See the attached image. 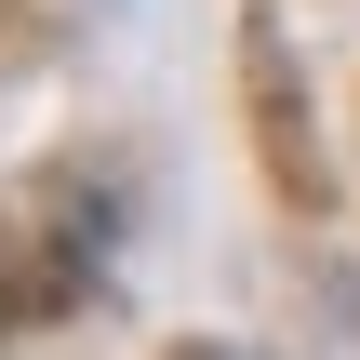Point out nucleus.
<instances>
[{
	"label": "nucleus",
	"instance_id": "nucleus-1",
	"mask_svg": "<svg viewBox=\"0 0 360 360\" xmlns=\"http://www.w3.org/2000/svg\"><path fill=\"white\" fill-rule=\"evenodd\" d=\"M200 360H214V347H200Z\"/></svg>",
	"mask_w": 360,
	"mask_h": 360
}]
</instances>
